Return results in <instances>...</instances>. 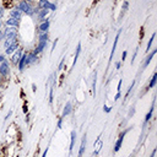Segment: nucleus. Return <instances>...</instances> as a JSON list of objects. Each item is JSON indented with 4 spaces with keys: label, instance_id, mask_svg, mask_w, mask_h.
<instances>
[{
    "label": "nucleus",
    "instance_id": "obj_1",
    "mask_svg": "<svg viewBox=\"0 0 157 157\" xmlns=\"http://www.w3.org/2000/svg\"><path fill=\"white\" fill-rule=\"evenodd\" d=\"M38 6H39V9H47V10H52V11H54L56 9V6L52 2H49L48 0H39Z\"/></svg>",
    "mask_w": 157,
    "mask_h": 157
},
{
    "label": "nucleus",
    "instance_id": "obj_2",
    "mask_svg": "<svg viewBox=\"0 0 157 157\" xmlns=\"http://www.w3.org/2000/svg\"><path fill=\"white\" fill-rule=\"evenodd\" d=\"M5 38H16L17 37V28L16 27H7L4 32Z\"/></svg>",
    "mask_w": 157,
    "mask_h": 157
},
{
    "label": "nucleus",
    "instance_id": "obj_3",
    "mask_svg": "<svg viewBox=\"0 0 157 157\" xmlns=\"http://www.w3.org/2000/svg\"><path fill=\"white\" fill-rule=\"evenodd\" d=\"M9 74H10L9 63L5 60L4 63H1V64H0V75H1V76H4V77H6V76H9Z\"/></svg>",
    "mask_w": 157,
    "mask_h": 157
},
{
    "label": "nucleus",
    "instance_id": "obj_4",
    "mask_svg": "<svg viewBox=\"0 0 157 157\" xmlns=\"http://www.w3.org/2000/svg\"><path fill=\"white\" fill-rule=\"evenodd\" d=\"M120 33H121V29H119L118 33H117V36H115V39H114V43H113V47H112V52H110V55H109V63L112 61V59H113V56H114V53H115V49H117V44H118ZM109 63H108V65H109Z\"/></svg>",
    "mask_w": 157,
    "mask_h": 157
},
{
    "label": "nucleus",
    "instance_id": "obj_5",
    "mask_svg": "<svg viewBox=\"0 0 157 157\" xmlns=\"http://www.w3.org/2000/svg\"><path fill=\"white\" fill-rule=\"evenodd\" d=\"M126 131H128V130H124L123 132H120V135H119V137H118V140H117V142H115V146H114V151H115V152H118V151L120 150L121 144H123V139H124Z\"/></svg>",
    "mask_w": 157,
    "mask_h": 157
},
{
    "label": "nucleus",
    "instance_id": "obj_6",
    "mask_svg": "<svg viewBox=\"0 0 157 157\" xmlns=\"http://www.w3.org/2000/svg\"><path fill=\"white\" fill-rule=\"evenodd\" d=\"M17 48H18V40H15L13 43L9 44V45L5 48V53H6V54H12Z\"/></svg>",
    "mask_w": 157,
    "mask_h": 157
},
{
    "label": "nucleus",
    "instance_id": "obj_7",
    "mask_svg": "<svg viewBox=\"0 0 157 157\" xmlns=\"http://www.w3.org/2000/svg\"><path fill=\"white\" fill-rule=\"evenodd\" d=\"M29 7H31V6H29L28 1H25V0H21V1L18 2V5H17V10L23 11V12H27Z\"/></svg>",
    "mask_w": 157,
    "mask_h": 157
},
{
    "label": "nucleus",
    "instance_id": "obj_8",
    "mask_svg": "<svg viewBox=\"0 0 157 157\" xmlns=\"http://www.w3.org/2000/svg\"><path fill=\"white\" fill-rule=\"evenodd\" d=\"M71 110H72L71 103H70V102H66V103H65V107H64V110H63V114H61V118L69 115V114L71 113Z\"/></svg>",
    "mask_w": 157,
    "mask_h": 157
},
{
    "label": "nucleus",
    "instance_id": "obj_9",
    "mask_svg": "<svg viewBox=\"0 0 157 157\" xmlns=\"http://www.w3.org/2000/svg\"><path fill=\"white\" fill-rule=\"evenodd\" d=\"M102 139H101V136H98V139L96 140V142H94V152H93V155H98V152L101 151V148H102Z\"/></svg>",
    "mask_w": 157,
    "mask_h": 157
},
{
    "label": "nucleus",
    "instance_id": "obj_10",
    "mask_svg": "<svg viewBox=\"0 0 157 157\" xmlns=\"http://www.w3.org/2000/svg\"><path fill=\"white\" fill-rule=\"evenodd\" d=\"M18 20H16V18H13V17H9V20H6V25L9 26V27H17L18 26Z\"/></svg>",
    "mask_w": 157,
    "mask_h": 157
},
{
    "label": "nucleus",
    "instance_id": "obj_11",
    "mask_svg": "<svg viewBox=\"0 0 157 157\" xmlns=\"http://www.w3.org/2000/svg\"><path fill=\"white\" fill-rule=\"evenodd\" d=\"M80 53H81V43L78 42V44H77V47H76V53H75V56H74V61H72V67L76 65V63H77V59H78V55H80Z\"/></svg>",
    "mask_w": 157,
    "mask_h": 157
},
{
    "label": "nucleus",
    "instance_id": "obj_12",
    "mask_svg": "<svg viewBox=\"0 0 157 157\" xmlns=\"http://www.w3.org/2000/svg\"><path fill=\"white\" fill-rule=\"evenodd\" d=\"M128 7H129V2H128V1H124V2H123V6H121V11H120L119 17H118V21H120V18H121V17L125 15V12H126Z\"/></svg>",
    "mask_w": 157,
    "mask_h": 157
},
{
    "label": "nucleus",
    "instance_id": "obj_13",
    "mask_svg": "<svg viewBox=\"0 0 157 157\" xmlns=\"http://www.w3.org/2000/svg\"><path fill=\"white\" fill-rule=\"evenodd\" d=\"M10 17H13V18H16V20H21V11L20 10H17V9H13V10H11L10 11Z\"/></svg>",
    "mask_w": 157,
    "mask_h": 157
},
{
    "label": "nucleus",
    "instance_id": "obj_14",
    "mask_svg": "<svg viewBox=\"0 0 157 157\" xmlns=\"http://www.w3.org/2000/svg\"><path fill=\"white\" fill-rule=\"evenodd\" d=\"M21 56H22V49L20 48H17V50H16V53L12 55V63H17L20 59H21Z\"/></svg>",
    "mask_w": 157,
    "mask_h": 157
},
{
    "label": "nucleus",
    "instance_id": "obj_15",
    "mask_svg": "<svg viewBox=\"0 0 157 157\" xmlns=\"http://www.w3.org/2000/svg\"><path fill=\"white\" fill-rule=\"evenodd\" d=\"M85 147H86V135H83L82 141H81V146H80V151H78V157H82L83 152H85Z\"/></svg>",
    "mask_w": 157,
    "mask_h": 157
},
{
    "label": "nucleus",
    "instance_id": "obj_16",
    "mask_svg": "<svg viewBox=\"0 0 157 157\" xmlns=\"http://www.w3.org/2000/svg\"><path fill=\"white\" fill-rule=\"evenodd\" d=\"M75 140H76V131H75V130H72V131H71V141H70V147H69L70 153L72 152V148H74V145H75Z\"/></svg>",
    "mask_w": 157,
    "mask_h": 157
},
{
    "label": "nucleus",
    "instance_id": "obj_17",
    "mask_svg": "<svg viewBox=\"0 0 157 157\" xmlns=\"http://www.w3.org/2000/svg\"><path fill=\"white\" fill-rule=\"evenodd\" d=\"M49 25H50L49 21L45 20L44 22H42V23L39 25V31H40V32H47V29L49 28Z\"/></svg>",
    "mask_w": 157,
    "mask_h": 157
},
{
    "label": "nucleus",
    "instance_id": "obj_18",
    "mask_svg": "<svg viewBox=\"0 0 157 157\" xmlns=\"http://www.w3.org/2000/svg\"><path fill=\"white\" fill-rule=\"evenodd\" d=\"M26 58H27V54H23V55L21 56V59H20V63H18V69H20V71H22L23 67H25V65H26Z\"/></svg>",
    "mask_w": 157,
    "mask_h": 157
},
{
    "label": "nucleus",
    "instance_id": "obj_19",
    "mask_svg": "<svg viewBox=\"0 0 157 157\" xmlns=\"http://www.w3.org/2000/svg\"><path fill=\"white\" fill-rule=\"evenodd\" d=\"M156 53H157V49H155V50H153V52H152V53H151V54L148 55V58H147V59L145 60V63H144V67H147V65L150 64V61H151V59L153 58V55H155Z\"/></svg>",
    "mask_w": 157,
    "mask_h": 157
},
{
    "label": "nucleus",
    "instance_id": "obj_20",
    "mask_svg": "<svg viewBox=\"0 0 157 157\" xmlns=\"http://www.w3.org/2000/svg\"><path fill=\"white\" fill-rule=\"evenodd\" d=\"M153 105H155V99H153V102H152V107H151V109H150V112L146 114V117H145V123H147L150 119H151V117H152V114H153Z\"/></svg>",
    "mask_w": 157,
    "mask_h": 157
},
{
    "label": "nucleus",
    "instance_id": "obj_21",
    "mask_svg": "<svg viewBox=\"0 0 157 157\" xmlns=\"http://www.w3.org/2000/svg\"><path fill=\"white\" fill-rule=\"evenodd\" d=\"M155 33H152V36H151V38H150V40H148V44H147V48H146V53H148L150 52V49H151V45H152V43H153V39H155Z\"/></svg>",
    "mask_w": 157,
    "mask_h": 157
},
{
    "label": "nucleus",
    "instance_id": "obj_22",
    "mask_svg": "<svg viewBox=\"0 0 157 157\" xmlns=\"http://www.w3.org/2000/svg\"><path fill=\"white\" fill-rule=\"evenodd\" d=\"M96 81H97V72H93V81H92V90H93V96L96 94Z\"/></svg>",
    "mask_w": 157,
    "mask_h": 157
},
{
    "label": "nucleus",
    "instance_id": "obj_23",
    "mask_svg": "<svg viewBox=\"0 0 157 157\" xmlns=\"http://www.w3.org/2000/svg\"><path fill=\"white\" fill-rule=\"evenodd\" d=\"M156 80H157V74L155 72V74H153V76H152V78H151V82H150V85H148V87H150V88L155 87V85H156Z\"/></svg>",
    "mask_w": 157,
    "mask_h": 157
},
{
    "label": "nucleus",
    "instance_id": "obj_24",
    "mask_svg": "<svg viewBox=\"0 0 157 157\" xmlns=\"http://www.w3.org/2000/svg\"><path fill=\"white\" fill-rule=\"evenodd\" d=\"M47 39H48L47 32H42V33L39 34V42H47Z\"/></svg>",
    "mask_w": 157,
    "mask_h": 157
},
{
    "label": "nucleus",
    "instance_id": "obj_25",
    "mask_svg": "<svg viewBox=\"0 0 157 157\" xmlns=\"http://www.w3.org/2000/svg\"><path fill=\"white\" fill-rule=\"evenodd\" d=\"M134 85H135V81H132V82H131V85H130V87H129V90H128V92H126V94H125V97H126V98H128V96L130 94V92H131V90H132Z\"/></svg>",
    "mask_w": 157,
    "mask_h": 157
},
{
    "label": "nucleus",
    "instance_id": "obj_26",
    "mask_svg": "<svg viewBox=\"0 0 157 157\" xmlns=\"http://www.w3.org/2000/svg\"><path fill=\"white\" fill-rule=\"evenodd\" d=\"M53 87H50V93H49V103H52L53 102Z\"/></svg>",
    "mask_w": 157,
    "mask_h": 157
},
{
    "label": "nucleus",
    "instance_id": "obj_27",
    "mask_svg": "<svg viewBox=\"0 0 157 157\" xmlns=\"http://www.w3.org/2000/svg\"><path fill=\"white\" fill-rule=\"evenodd\" d=\"M103 110H104L105 113H109V112L112 110V108H110V107H108L107 104H104V105H103Z\"/></svg>",
    "mask_w": 157,
    "mask_h": 157
},
{
    "label": "nucleus",
    "instance_id": "obj_28",
    "mask_svg": "<svg viewBox=\"0 0 157 157\" xmlns=\"http://www.w3.org/2000/svg\"><path fill=\"white\" fill-rule=\"evenodd\" d=\"M121 83H123V80H119V83H118V92H120V90H121Z\"/></svg>",
    "mask_w": 157,
    "mask_h": 157
},
{
    "label": "nucleus",
    "instance_id": "obj_29",
    "mask_svg": "<svg viewBox=\"0 0 157 157\" xmlns=\"http://www.w3.org/2000/svg\"><path fill=\"white\" fill-rule=\"evenodd\" d=\"M125 58H126V50L123 52V54H121V60H125Z\"/></svg>",
    "mask_w": 157,
    "mask_h": 157
},
{
    "label": "nucleus",
    "instance_id": "obj_30",
    "mask_svg": "<svg viewBox=\"0 0 157 157\" xmlns=\"http://www.w3.org/2000/svg\"><path fill=\"white\" fill-rule=\"evenodd\" d=\"M120 98V92H117V94H115V97H114V101H118Z\"/></svg>",
    "mask_w": 157,
    "mask_h": 157
},
{
    "label": "nucleus",
    "instance_id": "obj_31",
    "mask_svg": "<svg viewBox=\"0 0 157 157\" xmlns=\"http://www.w3.org/2000/svg\"><path fill=\"white\" fill-rule=\"evenodd\" d=\"M64 61H65V60H64V59H63V60H61V63H60V64H59V67H58V69H59V70H61V67H63V65H64Z\"/></svg>",
    "mask_w": 157,
    "mask_h": 157
},
{
    "label": "nucleus",
    "instance_id": "obj_32",
    "mask_svg": "<svg viewBox=\"0 0 157 157\" xmlns=\"http://www.w3.org/2000/svg\"><path fill=\"white\" fill-rule=\"evenodd\" d=\"M61 121H63V118L59 119V121H58V128H61Z\"/></svg>",
    "mask_w": 157,
    "mask_h": 157
},
{
    "label": "nucleus",
    "instance_id": "obj_33",
    "mask_svg": "<svg viewBox=\"0 0 157 157\" xmlns=\"http://www.w3.org/2000/svg\"><path fill=\"white\" fill-rule=\"evenodd\" d=\"M2 15H4V7H0V18L2 17Z\"/></svg>",
    "mask_w": 157,
    "mask_h": 157
},
{
    "label": "nucleus",
    "instance_id": "obj_34",
    "mask_svg": "<svg viewBox=\"0 0 157 157\" xmlns=\"http://www.w3.org/2000/svg\"><path fill=\"white\" fill-rule=\"evenodd\" d=\"M5 61V56L4 55H0V63H4Z\"/></svg>",
    "mask_w": 157,
    "mask_h": 157
},
{
    "label": "nucleus",
    "instance_id": "obj_35",
    "mask_svg": "<svg viewBox=\"0 0 157 157\" xmlns=\"http://www.w3.org/2000/svg\"><path fill=\"white\" fill-rule=\"evenodd\" d=\"M132 114H134V108H131V109H130V113H129V115H128V117H131Z\"/></svg>",
    "mask_w": 157,
    "mask_h": 157
},
{
    "label": "nucleus",
    "instance_id": "obj_36",
    "mask_svg": "<svg viewBox=\"0 0 157 157\" xmlns=\"http://www.w3.org/2000/svg\"><path fill=\"white\" fill-rule=\"evenodd\" d=\"M47 152H48V148H45V151L43 152V155H42V157H47Z\"/></svg>",
    "mask_w": 157,
    "mask_h": 157
},
{
    "label": "nucleus",
    "instance_id": "obj_37",
    "mask_svg": "<svg viewBox=\"0 0 157 157\" xmlns=\"http://www.w3.org/2000/svg\"><path fill=\"white\" fill-rule=\"evenodd\" d=\"M115 67H117V69H119V67H120V63H118V61H117V63H115Z\"/></svg>",
    "mask_w": 157,
    "mask_h": 157
},
{
    "label": "nucleus",
    "instance_id": "obj_38",
    "mask_svg": "<svg viewBox=\"0 0 157 157\" xmlns=\"http://www.w3.org/2000/svg\"><path fill=\"white\" fill-rule=\"evenodd\" d=\"M155 153H156V148L152 151V153H151V156H150V157H155Z\"/></svg>",
    "mask_w": 157,
    "mask_h": 157
},
{
    "label": "nucleus",
    "instance_id": "obj_39",
    "mask_svg": "<svg viewBox=\"0 0 157 157\" xmlns=\"http://www.w3.org/2000/svg\"><path fill=\"white\" fill-rule=\"evenodd\" d=\"M2 36H4V34H2V32H1V31H0V39H1V38H2Z\"/></svg>",
    "mask_w": 157,
    "mask_h": 157
},
{
    "label": "nucleus",
    "instance_id": "obj_40",
    "mask_svg": "<svg viewBox=\"0 0 157 157\" xmlns=\"http://www.w3.org/2000/svg\"><path fill=\"white\" fill-rule=\"evenodd\" d=\"M25 1H28V0H25Z\"/></svg>",
    "mask_w": 157,
    "mask_h": 157
}]
</instances>
